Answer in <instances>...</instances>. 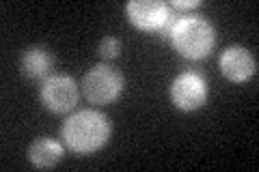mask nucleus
<instances>
[{"mask_svg":"<svg viewBox=\"0 0 259 172\" xmlns=\"http://www.w3.org/2000/svg\"><path fill=\"white\" fill-rule=\"evenodd\" d=\"M162 39L175 47L177 54H182L188 61H199L214 50L216 30L203 15H175L168 24L160 30Z\"/></svg>","mask_w":259,"mask_h":172,"instance_id":"1","label":"nucleus"},{"mask_svg":"<svg viewBox=\"0 0 259 172\" xmlns=\"http://www.w3.org/2000/svg\"><path fill=\"white\" fill-rule=\"evenodd\" d=\"M110 123L97 110H78L63 123V140L74 153L89 155L108 142Z\"/></svg>","mask_w":259,"mask_h":172,"instance_id":"2","label":"nucleus"},{"mask_svg":"<svg viewBox=\"0 0 259 172\" xmlns=\"http://www.w3.org/2000/svg\"><path fill=\"white\" fill-rule=\"evenodd\" d=\"M82 91L91 103H112L123 91V76L112 65H95L82 80Z\"/></svg>","mask_w":259,"mask_h":172,"instance_id":"3","label":"nucleus"},{"mask_svg":"<svg viewBox=\"0 0 259 172\" xmlns=\"http://www.w3.org/2000/svg\"><path fill=\"white\" fill-rule=\"evenodd\" d=\"M41 101L48 110H52L56 114L69 112L76 108V103L80 99L78 93V84L71 76H65V73H54V76H48L41 84Z\"/></svg>","mask_w":259,"mask_h":172,"instance_id":"4","label":"nucleus"},{"mask_svg":"<svg viewBox=\"0 0 259 172\" xmlns=\"http://www.w3.org/2000/svg\"><path fill=\"white\" fill-rule=\"evenodd\" d=\"M171 101L182 112L199 110L207 101V84L203 76L194 71L180 73L171 84Z\"/></svg>","mask_w":259,"mask_h":172,"instance_id":"5","label":"nucleus"},{"mask_svg":"<svg viewBox=\"0 0 259 172\" xmlns=\"http://www.w3.org/2000/svg\"><path fill=\"white\" fill-rule=\"evenodd\" d=\"M127 20L141 30H162L173 18V9L160 0H132L125 5Z\"/></svg>","mask_w":259,"mask_h":172,"instance_id":"6","label":"nucleus"},{"mask_svg":"<svg viewBox=\"0 0 259 172\" xmlns=\"http://www.w3.org/2000/svg\"><path fill=\"white\" fill-rule=\"evenodd\" d=\"M218 67H221L223 76L231 82H246L255 76L257 71V63L255 56L250 54L246 47L242 45H231L221 54V61H218Z\"/></svg>","mask_w":259,"mask_h":172,"instance_id":"7","label":"nucleus"},{"mask_svg":"<svg viewBox=\"0 0 259 172\" xmlns=\"http://www.w3.org/2000/svg\"><path fill=\"white\" fill-rule=\"evenodd\" d=\"M52 65H54V56L52 52L44 45H30L22 52V59H20V69L26 78L32 80H41L46 78L48 73L52 71Z\"/></svg>","mask_w":259,"mask_h":172,"instance_id":"8","label":"nucleus"},{"mask_svg":"<svg viewBox=\"0 0 259 172\" xmlns=\"http://www.w3.org/2000/svg\"><path fill=\"white\" fill-rule=\"evenodd\" d=\"M65 157V149L61 142L52 138H37L28 149V159L37 168H54Z\"/></svg>","mask_w":259,"mask_h":172,"instance_id":"9","label":"nucleus"},{"mask_svg":"<svg viewBox=\"0 0 259 172\" xmlns=\"http://www.w3.org/2000/svg\"><path fill=\"white\" fill-rule=\"evenodd\" d=\"M97 52H100V56L104 61L117 59V56L121 54V41L115 39V37H104L100 41V45H97Z\"/></svg>","mask_w":259,"mask_h":172,"instance_id":"10","label":"nucleus"},{"mask_svg":"<svg viewBox=\"0 0 259 172\" xmlns=\"http://www.w3.org/2000/svg\"><path fill=\"white\" fill-rule=\"evenodd\" d=\"M171 9H177V11H190V9H197V7H201V0H173Z\"/></svg>","mask_w":259,"mask_h":172,"instance_id":"11","label":"nucleus"}]
</instances>
